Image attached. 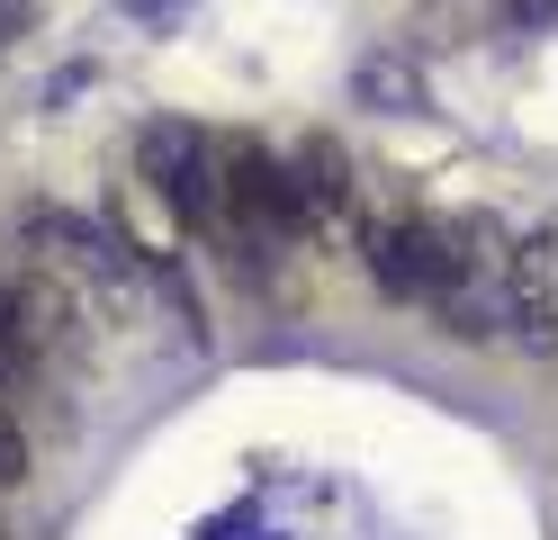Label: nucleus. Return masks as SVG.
I'll use <instances>...</instances> for the list:
<instances>
[{
  "mask_svg": "<svg viewBox=\"0 0 558 540\" xmlns=\"http://www.w3.org/2000/svg\"><path fill=\"white\" fill-rule=\"evenodd\" d=\"M135 163H145V180L171 199V216H181V226H217V216H226L217 135H207V127H190V118H154L145 144H135Z\"/></svg>",
  "mask_w": 558,
  "mask_h": 540,
  "instance_id": "f257e3e1",
  "label": "nucleus"
},
{
  "mask_svg": "<svg viewBox=\"0 0 558 540\" xmlns=\"http://www.w3.org/2000/svg\"><path fill=\"white\" fill-rule=\"evenodd\" d=\"M217 180H226V207H234L243 235L279 243V235L306 226V216H298V190H289V163L262 154L253 135H217Z\"/></svg>",
  "mask_w": 558,
  "mask_h": 540,
  "instance_id": "f03ea898",
  "label": "nucleus"
},
{
  "mask_svg": "<svg viewBox=\"0 0 558 540\" xmlns=\"http://www.w3.org/2000/svg\"><path fill=\"white\" fill-rule=\"evenodd\" d=\"M505 315L522 324L532 351H558V226L522 235L505 252Z\"/></svg>",
  "mask_w": 558,
  "mask_h": 540,
  "instance_id": "7ed1b4c3",
  "label": "nucleus"
},
{
  "mask_svg": "<svg viewBox=\"0 0 558 540\" xmlns=\"http://www.w3.org/2000/svg\"><path fill=\"white\" fill-rule=\"evenodd\" d=\"M289 190H298V216H352V154L333 135H306L289 154Z\"/></svg>",
  "mask_w": 558,
  "mask_h": 540,
  "instance_id": "20e7f679",
  "label": "nucleus"
},
{
  "mask_svg": "<svg viewBox=\"0 0 558 540\" xmlns=\"http://www.w3.org/2000/svg\"><path fill=\"white\" fill-rule=\"evenodd\" d=\"M352 91H361V108H424V72L397 63V55H369L352 72Z\"/></svg>",
  "mask_w": 558,
  "mask_h": 540,
  "instance_id": "39448f33",
  "label": "nucleus"
},
{
  "mask_svg": "<svg viewBox=\"0 0 558 540\" xmlns=\"http://www.w3.org/2000/svg\"><path fill=\"white\" fill-rule=\"evenodd\" d=\"M19 360H27V334H19V288L0 279V379H19Z\"/></svg>",
  "mask_w": 558,
  "mask_h": 540,
  "instance_id": "423d86ee",
  "label": "nucleus"
},
{
  "mask_svg": "<svg viewBox=\"0 0 558 540\" xmlns=\"http://www.w3.org/2000/svg\"><path fill=\"white\" fill-rule=\"evenodd\" d=\"M27 478V442H19V423L0 415V487H19Z\"/></svg>",
  "mask_w": 558,
  "mask_h": 540,
  "instance_id": "0eeeda50",
  "label": "nucleus"
},
{
  "mask_svg": "<svg viewBox=\"0 0 558 540\" xmlns=\"http://www.w3.org/2000/svg\"><path fill=\"white\" fill-rule=\"evenodd\" d=\"M126 19H145V27H171V19H190V0H118Z\"/></svg>",
  "mask_w": 558,
  "mask_h": 540,
  "instance_id": "6e6552de",
  "label": "nucleus"
},
{
  "mask_svg": "<svg viewBox=\"0 0 558 540\" xmlns=\"http://www.w3.org/2000/svg\"><path fill=\"white\" fill-rule=\"evenodd\" d=\"M505 10H513L522 27H541V19H558V0H505Z\"/></svg>",
  "mask_w": 558,
  "mask_h": 540,
  "instance_id": "1a4fd4ad",
  "label": "nucleus"
}]
</instances>
